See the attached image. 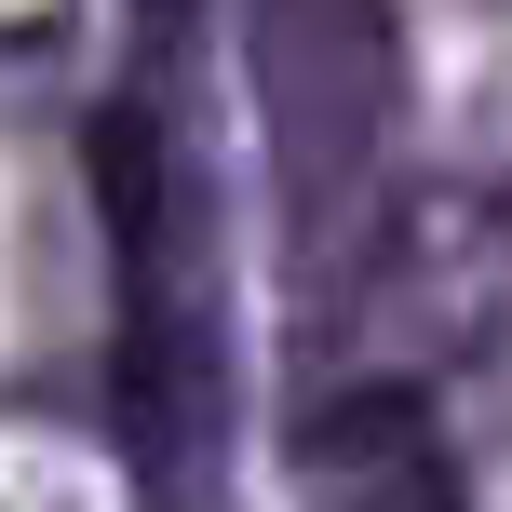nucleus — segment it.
I'll return each mask as SVG.
<instances>
[{
    "label": "nucleus",
    "mask_w": 512,
    "mask_h": 512,
    "mask_svg": "<svg viewBox=\"0 0 512 512\" xmlns=\"http://www.w3.org/2000/svg\"><path fill=\"white\" fill-rule=\"evenodd\" d=\"M418 459H432V391L418 378H351V391H324L310 432H297V472H324L337 499L391 486V472H418Z\"/></svg>",
    "instance_id": "obj_2"
},
{
    "label": "nucleus",
    "mask_w": 512,
    "mask_h": 512,
    "mask_svg": "<svg viewBox=\"0 0 512 512\" xmlns=\"http://www.w3.org/2000/svg\"><path fill=\"white\" fill-rule=\"evenodd\" d=\"M337 512H459V499H445V472L418 459V472H391V486H351Z\"/></svg>",
    "instance_id": "obj_4"
},
{
    "label": "nucleus",
    "mask_w": 512,
    "mask_h": 512,
    "mask_svg": "<svg viewBox=\"0 0 512 512\" xmlns=\"http://www.w3.org/2000/svg\"><path fill=\"white\" fill-rule=\"evenodd\" d=\"M256 95H270L297 216H351V189L391 149V95H405L391 0H256Z\"/></svg>",
    "instance_id": "obj_1"
},
{
    "label": "nucleus",
    "mask_w": 512,
    "mask_h": 512,
    "mask_svg": "<svg viewBox=\"0 0 512 512\" xmlns=\"http://www.w3.org/2000/svg\"><path fill=\"white\" fill-rule=\"evenodd\" d=\"M189 14H203V0H135V27H149V41H176Z\"/></svg>",
    "instance_id": "obj_5"
},
{
    "label": "nucleus",
    "mask_w": 512,
    "mask_h": 512,
    "mask_svg": "<svg viewBox=\"0 0 512 512\" xmlns=\"http://www.w3.org/2000/svg\"><path fill=\"white\" fill-rule=\"evenodd\" d=\"M81 189H95V230L122 256V283L149 297V256H162V122L149 108H95L81 122Z\"/></svg>",
    "instance_id": "obj_3"
}]
</instances>
